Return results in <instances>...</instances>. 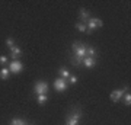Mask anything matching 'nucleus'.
Returning <instances> with one entry per match:
<instances>
[{
	"label": "nucleus",
	"instance_id": "obj_1",
	"mask_svg": "<svg viewBox=\"0 0 131 125\" xmlns=\"http://www.w3.org/2000/svg\"><path fill=\"white\" fill-rule=\"evenodd\" d=\"M82 116H83V111L77 106L73 108V109L66 115V125H79Z\"/></svg>",
	"mask_w": 131,
	"mask_h": 125
},
{
	"label": "nucleus",
	"instance_id": "obj_2",
	"mask_svg": "<svg viewBox=\"0 0 131 125\" xmlns=\"http://www.w3.org/2000/svg\"><path fill=\"white\" fill-rule=\"evenodd\" d=\"M86 48L88 45L84 44V42H80V41H74L73 42V45H71V50H73V55L79 57L83 60L84 57H86Z\"/></svg>",
	"mask_w": 131,
	"mask_h": 125
},
{
	"label": "nucleus",
	"instance_id": "obj_3",
	"mask_svg": "<svg viewBox=\"0 0 131 125\" xmlns=\"http://www.w3.org/2000/svg\"><path fill=\"white\" fill-rule=\"evenodd\" d=\"M102 26H103V22L99 18H90L88 20V25H86V28H88L86 33H92L96 28H102Z\"/></svg>",
	"mask_w": 131,
	"mask_h": 125
},
{
	"label": "nucleus",
	"instance_id": "obj_4",
	"mask_svg": "<svg viewBox=\"0 0 131 125\" xmlns=\"http://www.w3.org/2000/svg\"><path fill=\"white\" fill-rule=\"evenodd\" d=\"M34 92H35V95H48V83L47 82H42V80H39V82H37L35 83V86H34Z\"/></svg>",
	"mask_w": 131,
	"mask_h": 125
},
{
	"label": "nucleus",
	"instance_id": "obj_5",
	"mask_svg": "<svg viewBox=\"0 0 131 125\" xmlns=\"http://www.w3.org/2000/svg\"><path fill=\"white\" fill-rule=\"evenodd\" d=\"M9 71L13 74H19L24 71V64L20 60H12L9 63Z\"/></svg>",
	"mask_w": 131,
	"mask_h": 125
},
{
	"label": "nucleus",
	"instance_id": "obj_6",
	"mask_svg": "<svg viewBox=\"0 0 131 125\" xmlns=\"http://www.w3.org/2000/svg\"><path fill=\"white\" fill-rule=\"evenodd\" d=\"M67 86H69V80L67 79H61V77H57L54 80V89H56L57 92H66L67 90Z\"/></svg>",
	"mask_w": 131,
	"mask_h": 125
},
{
	"label": "nucleus",
	"instance_id": "obj_7",
	"mask_svg": "<svg viewBox=\"0 0 131 125\" xmlns=\"http://www.w3.org/2000/svg\"><path fill=\"white\" fill-rule=\"evenodd\" d=\"M128 90H130V89L127 87V86H125V87H122V89H118V90H114L109 97H111V100H112V102H118V100H119V99H121V97L124 96Z\"/></svg>",
	"mask_w": 131,
	"mask_h": 125
},
{
	"label": "nucleus",
	"instance_id": "obj_8",
	"mask_svg": "<svg viewBox=\"0 0 131 125\" xmlns=\"http://www.w3.org/2000/svg\"><path fill=\"white\" fill-rule=\"evenodd\" d=\"M79 19H80V22H88L90 19V13H89V10L88 9H84V7H82V9L79 10Z\"/></svg>",
	"mask_w": 131,
	"mask_h": 125
},
{
	"label": "nucleus",
	"instance_id": "obj_9",
	"mask_svg": "<svg viewBox=\"0 0 131 125\" xmlns=\"http://www.w3.org/2000/svg\"><path fill=\"white\" fill-rule=\"evenodd\" d=\"M83 65L86 69H93L96 65V58H92V57H84L83 58Z\"/></svg>",
	"mask_w": 131,
	"mask_h": 125
},
{
	"label": "nucleus",
	"instance_id": "obj_10",
	"mask_svg": "<svg viewBox=\"0 0 131 125\" xmlns=\"http://www.w3.org/2000/svg\"><path fill=\"white\" fill-rule=\"evenodd\" d=\"M20 55H22V50H20L19 47L15 45L13 48L10 50V57H12V60H19Z\"/></svg>",
	"mask_w": 131,
	"mask_h": 125
},
{
	"label": "nucleus",
	"instance_id": "obj_11",
	"mask_svg": "<svg viewBox=\"0 0 131 125\" xmlns=\"http://www.w3.org/2000/svg\"><path fill=\"white\" fill-rule=\"evenodd\" d=\"M96 55H98V50H96L95 47H92V45H88V48H86V57L96 58Z\"/></svg>",
	"mask_w": 131,
	"mask_h": 125
},
{
	"label": "nucleus",
	"instance_id": "obj_12",
	"mask_svg": "<svg viewBox=\"0 0 131 125\" xmlns=\"http://www.w3.org/2000/svg\"><path fill=\"white\" fill-rule=\"evenodd\" d=\"M9 74H10L9 67H3V69L0 70V79L2 80H7L9 79Z\"/></svg>",
	"mask_w": 131,
	"mask_h": 125
},
{
	"label": "nucleus",
	"instance_id": "obj_13",
	"mask_svg": "<svg viewBox=\"0 0 131 125\" xmlns=\"http://www.w3.org/2000/svg\"><path fill=\"white\" fill-rule=\"evenodd\" d=\"M70 63L74 65V67H79V65H82L83 60H82V58H79V57H76V55H70Z\"/></svg>",
	"mask_w": 131,
	"mask_h": 125
},
{
	"label": "nucleus",
	"instance_id": "obj_14",
	"mask_svg": "<svg viewBox=\"0 0 131 125\" xmlns=\"http://www.w3.org/2000/svg\"><path fill=\"white\" fill-rule=\"evenodd\" d=\"M58 73H60V77H61V79H67V80H69V77H70V71L66 69V67H61Z\"/></svg>",
	"mask_w": 131,
	"mask_h": 125
},
{
	"label": "nucleus",
	"instance_id": "obj_15",
	"mask_svg": "<svg viewBox=\"0 0 131 125\" xmlns=\"http://www.w3.org/2000/svg\"><path fill=\"white\" fill-rule=\"evenodd\" d=\"M10 125H29L25 119H20V118H13L10 121Z\"/></svg>",
	"mask_w": 131,
	"mask_h": 125
},
{
	"label": "nucleus",
	"instance_id": "obj_16",
	"mask_svg": "<svg viewBox=\"0 0 131 125\" xmlns=\"http://www.w3.org/2000/svg\"><path fill=\"white\" fill-rule=\"evenodd\" d=\"M47 100H48V95H38L37 96V102L39 103V105H44Z\"/></svg>",
	"mask_w": 131,
	"mask_h": 125
},
{
	"label": "nucleus",
	"instance_id": "obj_17",
	"mask_svg": "<svg viewBox=\"0 0 131 125\" xmlns=\"http://www.w3.org/2000/svg\"><path fill=\"white\" fill-rule=\"evenodd\" d=\"M122 97H124V105H125V106H130L131 105V95H130V92H127Z\"/></svg>",
	"mask_w": 131,
	"mask_h": 125
},
{
	"label": "nucleus",
	"instance_id": "obj_18",
	"mask_svg": "<svg viewBox=\"0 0 131 125\" xmlns=\"http://www.w3.org/2000/svg\"><path fill=\"white\" fill-rule=\"evenodd\" d=\"M76 29L80 31V32H86V31H88V28H86V25H84L83 22H77L76 23Z\"/></svg>",
	"mask_w": 131,
	"mask_h": 125
},
{
	"label": "nucleus",
	"instance_id": "obj_19",
	"mask_svg": "<svg viewBox=\"0 0 131 125\" xmlns=\"http://www.w3.org/2000/svg\"><path fill=\"white\" fill-rule=\"evenodd\" d=\"M6 47H7L9 50L13 48V47H15V39H13V38H7V39H6Z\"/></svg>",
	"mask_w": 131,
	"mask_h": 125
},
{
	"label": "nucleus",
	"instance_id": "obj_20",
	"mask_svg": "<svg viewBox=\"0 0 131 125\" xmlns=\"http://www.w3.org/2000/svg\"><path fill=\"white\" fill-rule=\"evenodd\" d=\"M0 64H2V65L7 64V57H6V55H0Z\"/></svg>",
	"mask_w": 131,
	"mask_h": 125
},
{
	"label": "nucleus",
	"instance_id": "obj_21",
	"mask_svg": "<svg viewBox=\"0 0 131 125\" xmlns=\"http://www.w3.org/2000/svg\"><path fill=\"white\" fill-rule=\"evenodd\" d=\"M69 80H70V83H73V84H76V83H77V77H76L74 74H70V77H69Z\"/></svg>",
	"mask_w": 131,
	"mask_h": 125
}]
</instances>
